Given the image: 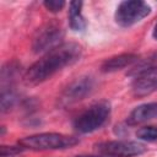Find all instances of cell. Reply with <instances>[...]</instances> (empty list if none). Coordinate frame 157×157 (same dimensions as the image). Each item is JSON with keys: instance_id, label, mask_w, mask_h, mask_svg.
Returning a JSON list of instances; mask_svg holds the SVG:
<instances>
[{"instance_id": "16", "label": "cell", "mask_w": 157, "mask_h": 157, "mask_svg": "<svg viewBox=\"0 0 157 157\" xmlns=\"http://www.w3.org/2000/svg\"><path fill=\"white\" fill-rule=\"evenodd\" d=\"M152 37L157 40V22L155 23V26H153V31H152Z\"/></svg>"}, {"instance_id": "1", "label": "cell", "mask_w": 157, "mask_h": 157, "mask_svg": "<svg viewBox=\"0 0 157 157\" xmlns=\"http://www.w3.org/2000/svg\"><path fill=\"white\" fill-rule=\"evenodd\" d=\"M82 55V47L78 43H63L55 49L45 53L25 74L28 85H39L50 78L64 67L74 65Z\"/></svg>"}, {"instance_id": "13", "label": "cell", "mask_w": 157, "mask_h": 157, "mask_svg": "<svg viewBox=\"0 0 157 157\" xmlns=\"http://www.w3.org/2000/svg\"><path fill=\"white\" fill-rule=\"evenodd\" d=\"M153 69H157V53H155L152 56H150L147 60L145 61H141L134 70L131 74H134L135 76L144 72V71H147V70H153Z\"/></svg>"}, {"instance_id": "15", "label": "cell", "mask_w": 157, "mask_h": 157, "mask_svg": "<svg viewBox=\"0 0 157 157\" xmlns=\"http://www.w3.org/2000/svg\"><path fill=\"white\" fill-rule=\"evenodd\" d=\"M43 5L50 12H60L65 6V1H63V0H45L43 2Z\"/></svg>"}, {"instance_id": "4", "label": "cell", "mask_w": 157, "mask_h": 157, "mask_svg": "<svg viewBox=\"0 0 157 157\" xmlns=\"http://www.w3.org/2000/svg\"><path fill=\"white\" fill-rule=\"evenodd\" d=\"M64 38V29L55 22H48L39 27L32 40V49L34 53H48L61 45Z\"/></svg>"}, {"instance_id": "2", "label": "cell", "mask_w": 157, "mask_h": 157, "mask_svg": "<svg viewBox=\"0 0 157 157\" xmlns=\"http://www.w3.org/2000/svg\"><path fill=\"white\" fill-rule=\"evenodd\" d=\"M78 144V139L59 132H40L36 135H29L18 141L25 150L32 151H52V150H64L70 148Z\"/></svg>"}, {"instance_id": "7", "label": "cell", "mask_w": 157, "mask_h": 157, "mask_svg": "<svg viewBox=\"0 0 157 157\" xmlns=\"http://www.w3.org/2000/svg\"><path fill=\"white\" fill-rule=\"evenodd\" d=\"M96 87V81L92 76H81L72 81L61 93L59 102L61 105H71L90 96Z\"/></svg>"}, {"instance_id": "3", "label": "cell", "mask_w": 157, "mask_h": 157, "mask_svg": "<svg viewBox=\"0 0 157 157\" xmlns=\"http://www.w3.org/2000/svg\"><path fill=\"white\" fill-rule=\"evenodd\" d=\"M110 103L99 101L91 104L86 110L77 115L74 121V128L80 134H90L101 129L110 117Z\"/></svg>"}, {"instance_id": "6", "label": "cell", "mask_w": 157, "mask_h": 157, "mask_svg": "<svg viewBox=\"0 0 157 157\" xmlns=\"http://www.w3.org/2000/svg\"><path fill=\"white\" fill-rule=\"evenodd\" d=\"M94 148L98 153L105 157H135L146 152V147L144 144L128 140L98 142L94 145Z\"/></svg>"}, {"instance_id": "5", "label": "cell", "mask_w": 157, "mask_h": 157, "mask_svg": "<svg viewBox=\"0 0 157 157\" xmlns=\"http://www.w3.org/2000/svg\"><path fill=\"white\" fill-rule=\"evenodd\" d=\"M150 12H151V7L145 1L128 0V1H121L118 5L114 13V18L119 26L130 27L144 20L146 16L150 15Z\"/></svg>"}, {"instance_id": "11", "label": "cell", "mask_w": 157, "mask_h": 157, "mask_svg": "<svg viewBox=\"0 0 157 157\" xmlns=\"http://www.w3.org/2000/svg\"><path fill=\"white\" fill-rule=\"evenodd\" d=\"M82 5V1H71L69 4V23L70 28L75 32H80L86 28V20L81 11Z\"/></svg>"}, {"instance_id": "14", "label": "cell", "mask_w": 157, "mask_h": 157, "mask_svg": "<svg viewBox=\"0 0 157 157\" xmlns=\"http://www.w3.org/2000/svg\"><path fill=\"white\" fill-rule=\"evenodd\" d=\"M23 151H25V148L21 145H17V146H1L0 156L1 157H13L16 155H20Z\"/></svg>"}, {"instance_id": "12", "label": "cell", "mask_w": 157, "mask_h": 157, "mask_svg": "<svg viewBox=\"0 0 157 157\" xmlns=\"http://www.w3.org/2000/svg\"><path fill=\"white\" fill-rule=\"evenodd\" d=\"M136 136L142 141H157V126H144L136 131Z\"/></svg>"}, {"instance_id": "9", "label": "cell", "mask_w": 157, "mask_h": 157, "mask_svg": "<svg viewBox=\"0 0 157 157\" xmlns=\"http://www.w3.org/2000/svg\"><path fill=\"white\" fill-rule=\"evenodd\" d=\"M139 60V55L134 54V53H123V54H118L114 55L109 59H107L101 69L103 72H114L121 69H125L128 66H131L132 64L137 63Z\"/></svg>"}, {"instance_id": "10", "label": "cell", "mask_w": 157, "mask_h": 157, "mask_svg": "<svg viewBox=\"0 0 157 157\" xmlns=\"http://www.w3.org/2000/svg\"><path fill=\"white\" fill-rule=\"evenodd\" d=\"M157 118V103H145L137 105L129 114L126 123L129 125H137Z\"/></svg>"}, {"instance_id": "17", "label": "cell", "mask_w": 157, "mask_h": 157, "mask_svg": "<svg viewBox=\"0 0 157 157\" xmlns=\"http://www.w3.org/2000/svg\"><path fill=\"white\" fill-rule=\"evenodd\" d=\"M75 157H105V156H102V155H81V156H75Z\"/></svg>"}, {"instance_id": "8", "label": "cell", "mask_w": 157, "mask_h": 157, "mask_svg": "<svg viewBox=\"0 0 157 157\" xmlns=\"http://www.w3.org/2000/svg\"><path fill=\"white\" fill-rule=\"evenodd\" d=\"M132 93L136 97H145L157 90V69L144 71L135 76Z\"/></svg>"}]
</instances>
